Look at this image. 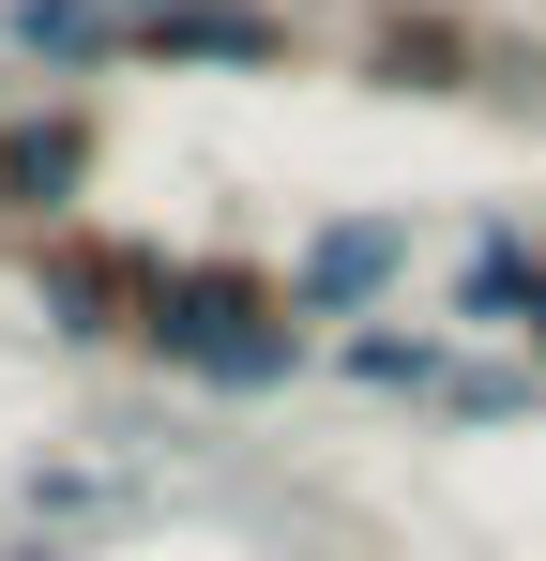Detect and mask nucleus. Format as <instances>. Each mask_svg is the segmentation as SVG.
<instances>
[{
  "instance_id": "f257e3e1",
  "label": "nucleus",
  "mask_w": 546,
  "mask_h": 561,
  "mask_svg": "<svg viewBox=\"0 0 546 561\" xmlns=\"http://www.w3.org/2000/svg\"><path fill=\"white\" fill-rule=\"evenodd\" d=\"M319 319L288 304V259H243V243H182L168 304H152V350L137 365L197 394V410H273V394H304L319 379Z\"/></svg>"
},
{
  "instance_id": "f03ea898",
  "label": "nucleus",
  "mask_w": 546,
  "mask_h": 561,
  "mask_svg": "<svg viewBox=\"0 0 546 561\" xmlns=\"http://www.w3.org/2000/svg\"><path fill=\"white\" fill-rule=\"evenodd\" d=\"M15 274H31V319H46L61 350H152V304H168L182 243L77 213V228H46V243H15Z\"/></svg>"
},
{
  "instance_id": "7ed1b4c3",
  "label": "nucleus",
  "mask_w": 546,
  "mask_h": 561,
  "mask_svg": "<svg viewBox=\"0 0 546 561\" xmlns=\"http://www.w3.org/2000/svg\"><path fill=\"white\" fill-rule=\"evenodd\" d=\"M350 61H364V92H410V106H501V122H546V61L501 46L486 15H455V0H379Z\"/></svg>"
},
{
  "instance_id": "20e7f679",
  "label": "nucleus",
  "mask_w": 546,
  "mask_h": 561,
  "mask_svg": "<svg viewBox=\"0 0 546 561\" xmlns=\"http://www.w3.org/2000/svg\"><path fill=\"white\" fill-rule=\"evenodd\" d=\"M91 183H106V106L91 92H15L0 106V243L77 228Z\"/></svg>"
},
{
  "instance_id": "39448f33",
  "label": "nucleus",
  "mask_w": 546,
  "mask_h": 561,
  "mask_svg": "<svg viewBox=\"0 0 546 561\" xmlns=\"http://www.w3.org/2000/svg\"><path fill=\"white\" fill-rule=\"evenodd\" d=\"M122 61L137 77H304V15H273V0H168V15H122Z\"/></svg>"
},
{
  "instance_id": "423d86ee",
  "label": "nucleus",
  "mask_w": 546,
  "mask_h": 561,
  "mask_svg": "<svg viewBox=\"0 0 546 561\" xmlns=\"http://www.w3.org/2000/svg\"><path fill=\"white\" fill-rule=\"evenodd\" d=\"M395 274H410V213H319V228L288 243V304H304L319 334L395 319Z\"/></svg>"
},
{
  "instance_id": "0eeeda50",
  "label": "nucleus",
  "mask_w": 546,
  "mask_h": 561,
  "mask_svg": "<svg viewBox=\"0 0 546 561\" xmlns=\"http://www.w3.org/2000/svg\"><path fill=\"white\" fill-rule=\"evenodd\" d=\"M532 213H470V243H455V274H441V334L455 350H516V304H532Z\"/></svg>"
},
{
  "instance_id": "6e6552de",
  "label": "nucleus",
  "mask_w": 546,
  "mask_h": 561,
  "mask_svg": "<svg viewBox=\"0 0 546 561\" xmlns=\"http://www.w3.org/2000/svg\"><path fill=\"white\" fill-rule=\"evenodd\" d=\"M319 379H334V394H379V410H425L455 379V334L441 319H350V334L319 350Z\"/></svg>"
},
{
  "instance_id": "1a4fd4ad",
  "label": "nucleus",
  "mask_w": 546,
  "mask_h": 561,
  "mask_svg": "<svg viewBox=\"0 0 546 561\" xmlns=\"http://www.w3.org/2000/svg\"><path fill=\"white\" fill-rule=\"evenodd\" d=\"M0 61L106 77V61H122V0H0Z\"/></svg>"
},
{
  "instance_id": "9d476101",
  "label": "nucleus",
  "mask_w": 546,
  "mask_h": 561,
  "mask_svg": "<svg viewBox=\"0 0 546 561\" xmlns=\"http://www.w3.org/2000/svg\"><path fill=\"white\" fill-rule=\"evenodd\" d=\"M15 501H31V531L77 547V531H122V516H137V470H106V456H31Z\"/></svg>"
},
{
  "instance_id": "9b49d317",
  "label": "nucleus",
  "mask_w": 546,
  "mask_h": 561,
  "mask_svg": "<svg viewBox=\"0 0 546 561\" xmlns=\"http://www.w3.org/2000/svg\"><path fill=\"white\" fill-rule=\"evenodd\" d=\"M425 425H455V440H470V425H546V379L516 365V350H455V379L425 394Z\"/></svg>"
},
{
  "instance_id": "f8f14e48",
  "label": "nucleus",
  "mask_w": 546,
  "mask_h": 561,
  "mask_svg": "<svg viewBox=\"0 0 546 561\" xmlns=\"http://www.w3.org/2000/svg\"><path fill=\"white\" fill-rule=\"evenodd\" d=\"M516 365L546 379V243H532V304H516Z\"/></svg>"
},
{
  "instance_id": "ddd939ff",
  "label": "nucleus",
  "mask_w": 546,
  "mask_h": 561,
  "mask_svg": "<svg viewBox=\"0 0 546 561\" xmlns=\"http://www.w3.org/2000/svg\"><path fill=\"white\" fill-rule=\"evenodd\" d=\"M0 561H91V547H61V531H0Z\"/></svg>"
},
{
  "instance_id": "4468645a",
  "label": "nucleus",
  "mask_w": 546,
  "mask_h": 561,
  "mask_svg": "<svg viewBox=\"0 0 546 561\" xmlns=\"http://www.w3.org/2000/svg\"><path fill=\"white\" fill-rule=\"evenodd\" d=\"M0 106H15V92H0Z\"/></svg>"
}]
</instances>
